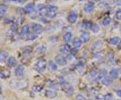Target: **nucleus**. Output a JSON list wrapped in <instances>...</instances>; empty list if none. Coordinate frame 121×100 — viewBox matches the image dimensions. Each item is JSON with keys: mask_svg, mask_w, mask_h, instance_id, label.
I'll list each match as a JSON object with an SVG mask.
<instances>
[{"mask_svg": "<svg viewBox=\"0 0 121 100\" xmlns=\"http://www.w3.org/2000/svg\"><path fill=\"white\" fill-rule=\"evenodd\" d=\"M28 82L26 79L12 80L9 83V87L13 89H23L28 86Z\"/></svg>", "mask_w": 121, "mask_h": 100, "instance_id": "nucleus-1", "label": "nucleus"}, {"mask_svg": "<svg viewBox=\"0 0 121 100\" xmlns=\"http://www.w3.org/2000/svg\"><path fill=\"white\" fill-rule=\"evenodd\" d=\"M57 11H58V8L55 5H47V16L51 18L55 17Z\"/></svg>", "mask_w": 121, "mask_h": 100, "instance_id": "nucleus-2", "label": "nucleus"}, {"mask_svg": "<svg viewBox=\"0 0 121 100\" xmlns=\"http://www.w3.org/2000/svg\"><path fill=\"white\" fill-rule=\"evenodd\" d=\"M47 63L44 59L39 60L35 64V68L39 72H44L47 69Z\"/></svg>", "mask_w": 121, "mask_h": 100, "instance_id": "nucleus-3", "label": "nucleus"}, {"mask_svg": "<svg viewBox=\"0 0 121 100\" xmlns=\"http://www.w3.org/2000/svg\"><path fill=\"white\" fill-rule=\"evenodd\" d=\"M59 52L63 56H69L71 53V48L68 44H63L59 48Z\"/></svg>", "mask_w": 121, "mask_h": 100, "instance_id": "nucleus-4", "label": "nucleus"}, {"mask_svg": "<svg viewBox=\"0 0 121 100\" xmlns=\"http://www.w3.org/2000/svg\"><path fill=\"white\" fill-rule=\"evenodd\" d=\"M55 61L56 62V64H58L60 66H65L67 63L65 57L64 56H63V55H61V54L56 56L55 58Z\"/></svg>", "mask_w": 121, "mask_h": 100, "instance_id": "nucleus-5", "label": "nucleus"}, {"mask_svg": "<svg viewBox=\"0 0 121 100\" xmlns=\"http://www.w3.org/2000/svg\"><path fill=\"white\" fill-rule=\"evenodd\" d=\"M25 73V68L23 65H19L14 70V75L16 77H22Z\"/></svg>", "mask_w": 121, "mask_h": 100, "instance_id": "nucleus-6", "label": "nucleus"}, {"mask_svg": "<svg viewBox=\"0 0 121 100\" xmlns=\"http://www.w3.org/2000/svg\"><path fill=\"white\" fill-rule=\"evenodd\" d=\"M25 12L26 13H29V14H33L36 12V7L35 5L32 3H30L26 5L25 9H24Z\"/></svg>", "mask_w": 121, "mask_h": 100, "instance_id": "nucleus-7", "label": "nucleus"}, {"mask_svg": "<svg viewBox=\"0 0 121 100\" xmlns=\"http://www.w3.org/2000/svg\"><path fill=\"white\" fill-rule=\"evenodd\" d=\"M95 9V5L93 3H86L83 6V10L86 12V13H91L92 12H94Z\"/></svg>", "mask_w": 121, "mask_h": 100, "instance_id": "nucleus-8", "label": "nucleus"}, {"mask_svg": "<svg viewBox=\"0 0 121 100\" xmlns=\"http://www.w3.org/2000/svg\"><path fill=\"white\" fill-rule=\"evenodd\" d=\"M32 29L34 33L36 34H39L42 33V32L43 31V27L39 24H34L32 26Z\"/></svg>", "mask_w": 121, "mask_h": 100, "instance_id": "nucleus-9", "label": "nucleus"}, {"mask_svg": "<svg viewBox=\"0 0 121 100\" xmlns=\"http://www.w3.org/2000/svg\"><path fill=\"white\" fill-rule=\"evenodd\" d=\"M78 20V14L75 12H71L67 17V20L71 24L75 23Z\"/></svg>", "mask_w": 121, "mask_h": 100, "instance_id": "nucleus-10", "label": "nucleus"}, {"mask_svg": "<svg viewBox=\"0 0 121 100\" xmlns=\"http://www.w3.org/2000/svg\"><path fill=\"white\" fill-rule=\"evenodd\" d=\"M102 44H102V42L101 40H97L93 43L91 49L93 52H95L102 46Z\"/></svg>", "mask_w": 121, "mask_h": 100, "instance_id": "nucleus-11", "label": "nucleus"}, {"mask_svg": "<svg viewBox=\"0 0 121 100\" xmlns=\"http://www.w3.org/2000/svg\"><path fill=\"white\" fill-rule=\"evenodd\" d=\"M47 86L48 88L51 89H59L60 88V84L56 83L55 81H48L47 83Z\"/></svg>", "mask_w": 121, "mask_h": 100, "instance_id": "nucleus-12", "label": "nucleus"}, {"mask_svg": "<svg viewBox=\"0 0 121 100\" xmlns=\"http://www.w3.org/2000/svg\"><path fill=\"white\" fill-rule=\"evenodd\" d=\"M44 94L45 96L49 99H54L57 96V93L54 90H46Z\"/></svg>", "mask_w": 121, "mask_h": 100, "instance_id": "nucleus-13", "label": "nucleus"}, {"mask_svg": "<svg viewBox=\"0 0 121 100\" xmlns=\"http://www.w3.org/2000/svg\"><path fill=\"white\" fill-rule=\"evenodd\" d=\"M90 39V34L89 32H84L80 35V40L82 41V42H87Z\"/></svg>", "mask_w": 121, "mask_h": 100, "instance_id": "nucleus-14", "label": "nucleus"}, {"mask_svg": "<svg viewBox=\"0 0 121 100\" xmlns=\"http://www.w3.org/2000/svg\"><path fill=\"white\" fill-rule=\"evenodd\" d=\"M73 46L74 48H75V49H78V48H79L81 46H82V41L80 40V38H75L73 40Z\"/></svg>", "mask_w": 121, "mask_h": 100, "instance_id": "nucleus-15", "label": "nucleus"}, {"mask_svg": "<svg viewBox=\"0 0 121 100\" xmlns=\"http://www.w3.org/2000/svg\"><path fill=\"white\" fill-rule=\"evenodd\" d=\"M37 9L40 16H47V7H45L43 5H39L37 6Z\"/></svg>", "mask_w": 121, "mask_h": 100, "instance_id": "nucleus-16", "label": "nucleus"}, {"mask_svg": "<svg viewBox=\"0 0 121 100\" xmlns=\"http://www.w3.org/2000/svg\"><path fill=\"white\" fill-rule=\"evenodd\" d=\"M30 32V27L28 25H24L22 28L21 29V33H20V35L21 37H25Z\"/></svg>", "mask_w": 121, "mask_h": 100, "instance_id": "nucleus-17", "label": "nucleus"}, {"mask_svg": "<svg viewBox=\"0 0 121 100\" xmlns=\"http://www.w3.org/2000/svg\"><path fill=\"white\" fill-rule=\"evenodd\" d=\"M102 84H103L104 85H105V86H109V85H110L112 84V79L110 77H110L106 76V77L102 80Z\"/></svg>", "mask_w": 121, "mask_h": 100, "instance_id": "nucleus-18", "label": "nucleus"}, {"mask_svg": "<svg viewBox=\"0 0 121 100\" xmlns=\"http://www.w3.org/2000/svg\"><path fill=\"white\" fill-rule=\"evenodd\" d=\"M16 62H17L16 58L14 57H9L8 59V61H7L8 66L9 67H14V66L16 65Z\"/></svg>", "mask_w": 121, "mask_h": 100, "instance_id": "nucleus-19", "label": "nucleus"}, {"mask_svg": "<svg viewBox=\"0 0 121 100\" xmlns=\"http://www.w3.org/2000/svg\"><path fill=\"white\" fill-rule=\"evenodd\" d=\"M8 53L5 51H0V62L1 63H3L5 61L8 59Z\"/></svg>", "mask_w": 121, "mask_h": 100, "instance_id": "nucleus-20", "label": "nucleus"}, {"mask_svg": "<svg viewBox=\"0 0 121 100\" xmlns=\"http://www.w3.org/2000/svg\"><path fill=\"white\" fill-rule=\"evenodd\" d=\"M48 69L51 70V71H55L57 70V65L55 62H52V61H49L48 62Z\"/></svg>", "mask_w": 121, "mask_h": 100, "instance_id": "nucleus-21", "label": "nucleus"}, {"mask_svg": "<svg viewBox=\"0 0 121 100\" xmlns=\"http://www.w3.org/2000/svg\"><path fill=\"white\" fill-rule=\"evenodd\" d=\"M98 73H99V72H98V71L94 70V71H91L90 73V74L88 75L87 78L90 79H94L97 78V76H98Z\"/></svg>", "mask_w": 121, "mask_h": 100, "instance_id": "nucleus-22", "label": "nucleus"}, {"mask_svg": "<svg viewBox=\"0 0 121 100\" xmlns=\"http://www.w3.org/2000/svg\"><path fill=\"white\" fill-rule=\"evenodd\" d=\"M110 76L112 79H115L118 78V71L115 69H113L110 71Z\"/></svg>", "mask_w": 121, "mask_h": 100, "instance_id": "nucleus-23", "label": "nucleus"}, {"mask_svg": "<svg viewBox=\"0 0 121 100\" xmlns=\"http://www.w3.org/2000/svg\"><path fill=\"white\" fill-rule=\"evenodd\" d=\"M106 76V71L105 70H102L101 71H99L98 73V75L97 76V80H102Z\"/></svg>", "mask_w": 121, "mask_h": 100, "instance_id": "nucleus-24", "label": "nucleus"}, {"mask_svg": "<svg viewBox=\"0 0 121 100\" xmlns=\"http://www.w3.org/2000/svg\"><path fill=\"white\" fill-rule=\"evenodd\" d=\"M120 41H121L120 38L118 37V36H116V37H114V38H111V39L110 40L109 42H110V44H112V45H117V44H119Z\"/></svg>", "mask_w": 121, "mask_h": 100, "instance_id": "nucleus-25", "label": "nucleus"}, {"mask_svg": "<svg viewBox=\"0 0 121 100\" xmlns=\"http://www.w3.org/2000/svg\"><path fill=\"white\" fill-rule=\"evenodd\" d=\"M71 38H72V34L70 32H68L65 33L64 36H63V40L66 42H70L71 40Z\"/></svg>", "mask_w": 121, "mask_h": 100, "instance_id": "nucleus-26", "label": "nucleus"}, {"mask_svg": "<svg viewBox=\"0 0 121 100\" xmlns=\"http://www.w3.org/2000/svg\"><path fill=\"white\" fill-rule=\"evenodd\" d=\"M46 50H47L46 46L43 44H42L40 46H39V47L37 48V52L40 53V54H43V53L46 52Z\"/></svg>", "mask_w": 121, "mask_h": 100, "instance_id": "nucleus-27", "label": "nucleus"}, {"mask_svg": "<svg viewBox=\"0 0 121 100\" xmlns=\"http://www.w3.org/2000/svg\"><path fill=\"white\" fill-rule=\"evenodd\" d=\"M8 10V6L5 4H0V15H3L6 13Z\"/></svg>", "mask_w": 121, "mask_h": 100, "instance_id": "nucleus-28", "label": "nucleus"}, {"mask_svg": "<svg viewBox=\"0 0 121 100\" xmlns=\"http://www.w3.org/2000/svg\"><path fill=\"white\" fill-rule=\"evenodd\" d=\"M90 29L94 33H98L99 31V26L96 24H91Z\"/></svg>", "mask_w": 121, "mask_h": 100, "instance_id": "nucleus-29", "label": "nucleus"}, {"mask_svg": "<svg viewBox=\"0 0 121 100\" xmlns=\"http://www.w3.org/2000/svg\"><path fill=\"white\" fill-rule=\"evenodd\" d=\"M110 22H111V17H109V16H107V17H106L103 20L102 24L104 26H108V25H109L110 24Z\"/></svg>", "mask_w": 121, "mask_h": 100, "instance_id": "nucleus-30", "label": "nucleus"}, {"mask_svg": "<svg viewBox=\"0 0 121 100\" xmlns=\"http://www.w3.org/2000/svg\"><path fill=\"white\" fill-rule=\"evenodd\" d=\"M37 37H38V34H36L35 33H32V34H29V36H28V39L29 40H33L37 38Z\"/></svg>", "mask_w": 121, "mask_h": 100, "instance_id": "nucleus-31", "label": "nucleus"}, {"mask_svg": "<svg viewBox=\"0 0 121 100\" xmlns=\"http://www.w3.org/2000/svg\"><path fill=\"white\" fill-rule=\"evenodd\" d=\"M115 17H116L117 20H121V9H118L116 12Z\"/></svg>", "mask_w": 121, "mask_h": 100, "instance_id": "nucleus-32", "label": "nucleus"}, {"mask_svg": "<svg viewBox=\"0 0 121 100\" xmlns=\"http://www.w3.org/2000/svg\"><path fill=\"white\" fill-rule=\"evenodd\" d=\"M104 100H114V97H113V96L110 93H108L106 96H104Z\"/></svg>", "mask_w": 121, "mask_h": 100, "instance_id": "nucleus-33", "label": "nucleus"}, {"mask_svg": "<svg viewBox=\"0 0 121 100\" xmlns=\"http://www.w3.org/2000/svg\"><path fill=\"white\" fill-rule=\"evenodd\" d=\"M17 24L16 23V24H14L13 26H11V28H10V32H12V33H14V32H16V29H17Z\"/></svg>", "mask_w": 121, "mask_h": 100, "instance_id": "nucleus-34", "label": "nucleus"}, {"mask_svg": "<svg viewBox=\"0 0 121 100\" xmlns=\"http://www.w3.org/2000/svg\"><path fill=\"white\" fill-rule=\"evenodd\" d=\"M75 100H87L85 97H84V96H82V95H81V94H78L75 97Z\"/></svg>", "mask_w": 121, "mask_h": 100, "instance_id": "nucleus-35", "label": "nucleus"}, {"mask_svg": "<svg viewBox=\"0 0 121 100\" xmlns=\"http://www.w3.org/2000/svg\"><path fill=\"white\" fill-rule=\"evenodd\" d=\"M40 89H41V87L39 86V85H36V86H35V87H33V90L36 92H39L40 91Z\"/></svg>", "mask_w": 121, "mask_h": 100, "instance_id": "nucleus-36", "label": "nucleus"}, {"mask_svg": "<svg viewBox=\"0 0 121 100\" xmlns=\"http://www.w3.org/2000/svg\"><path fill=\"white\" fill-rule=\"evenodd\" d=\"M117 96H118V97H121V89H120V90H118V91H117Z\"/></svg>", "mask_w": 121, "mask_h": 100, "instance_id": "nucleus-37", "label": "nucleus"}, {"mask_svg": "<svg viewBox=\"0 0 121 100\" xmlns=\"http://www.w3.org/2000/svg\"><path fill=\"white\" fill-rule=\"evenodd\" d=\"M25 1L26 0H18V2L17 3H19V4H23V3L25 2Z\"/></svg>", "mask_w": 121, "mask_h": 100, "instance_id": "nucleus-38", "label": "nucleus"}, {"mask_svg": "<svg viewBox=\"0 0 121 100\" xmlns=\"http://www.w3.org/2000/svg\"><path fill=\"white\" fill-rule=\"evenodd\" d=\"M117 4L118 5H121V0H118V1H117Z\"/></svg>", "mask_w": 121, "mask_h": 100, "instance_id": "nucleus-39", "label": "nucleus"}, {"mask_svg": "<svg viewBox=\"0 0 121 100\" xmlns=\"http://www.w3.org/2000/svg\"><path fill=\"white\" fill-rule=\"evenodd\" d=\"M8 1H13V2H18V0H7Z\"/></svg>", "mask_w": 121, "mask_h": 100, "instance_id": "nucleus-40", "label": "nucleus"}, {"mask_svg": "<svg viewBox=\"0 0 121 100\" xmlns=\"http://www.w3.org/2000/svg\"><path fill=\"white\" fill-rule=\"evenodd\" d=\"M119 73L121 74V68H120V69H119Z\"/></svg>", "mask_w": 121, "mask_h": 100, "instance_id": "nucleus-41", "label": "nucleus"}, {"mask_svg": "<svg viewBox=\"0 0 121 100\" xmlns=\"http://www.w3.org/2000/svg\"><path fill=\"white\" fill-rule=\"evenodd\" d=\"M97 1H102V0H97Z\"/></svg>", "mask_w": 121, "mask_h": 100, "instance_id": "nucleus-42", "label": "nucleus"}, {"mask_svg": "<svg viewBox=\"0 0 121 100\" xmlns=\"http://www.w3.org/2000/svg\"><path fill=\"white\" fill-rule=\"evenodd\" d=\"M79 1H84V0H79Z\"/></svg>", "mask_w": 121, "mask_h": 100, "instance_id": "nucleus-43", "label": "nucleus"}, {"mask_svg": "<svg viewBox=\"0 0 121 100\" xmlns=\"http://www.w3.org/2000/svg\"><path fill=\"white\" fill-rule=\"evenodd\" d=\"M65 1H69V0H65Z\"/></svg>", "mask_w": 121, "mask_h": 100, "instance_id": "nucleus-44", "label": "nucleus"}, {"mask_svg": "<svg viewBox=\"0 0 121 100\" xmlns=\"http://www.w3.org/2000/svg\"></svg>", "mask_w": 121, "mask_h": 100, "instance_id": "nucleus-45", "label": "nucleus"}, {"mask_svg": "<svg viewBox=\"0 0 121 100\" xmlns=\"http://www.w3.org/2000/svg\"></svg>", "mask_w": 121, "mask_h": 100, "instance_id": "nucleus-46", "label": "nucleus"}]
</instances>
